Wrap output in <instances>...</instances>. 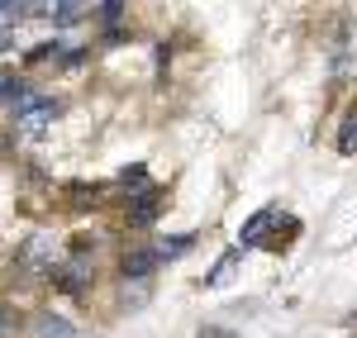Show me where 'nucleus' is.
I'll return each mask as SVG.
<instances>
[{
    "label": "nucleus",
    "instance_id": "1",
    "mask_svg": "<svg viewBox=\"0 0 357 338\" xmlns=\"http://www.w3.org/2000/svg\"><path fill=\"white\" fill-rule=\"evenodd\" d=\"M53 119H57V100H48V95H33L29 105H20L15 110V134L29 143H38L48 129H53Z\"/></svg>",
    "mask_w": 357,
    "mask_h": 338
},
{
    "label": "nucleus",
    "instance_id": "2",
    "mask_svg": "<svg viewBox=\"0 0 357 338\" xmlns=\"http://www.w3.org/2000/svg\"><path fill=\"white\" fill-rule=\"evenodd\" d=\"M333 77H338V82L357 77V33L348 24L338 29V38H333Z\"/></svg>",
    "mask_w": 357,
    "mask_h": 338
},
{
    "label": "nucleus",
    "instance_id": "3",
    "mask_svg": "<svg viewBox=\"0 0 357 338\" xmlns=\"http://www.w3.org/2000/svg\"><path fill=\"white\" fill-rule=\"evenodd\" d=\"M272 224H276V205L257 210V215L243 224V248H262V243H267V233H272Z\"/></svg>",
    "mask_w": 357,
    "mask_h": 338
},
{
    "label": "nucleus",
    "instance_id": "4",
    "mask_svg": "<svg viewBox=\"0 0 357 338\" xmlns=\"http://www.w3.org/2000/svg\"><path fill=\"white\" fill-rule=\"evenodd\" d=\"M238 262H243V248H229V253H224L220 262H215V267L205 272V286H210V291H220V286H229L234 277H238Z\"/></svg>",
    "mask_w": 357,
    "mask_h": 338
},
{
    "label": "nucleus",
    "instance_id": "5",
    "mask_svg": "<svg viewBox=\"0 0 357 338\" xmlns=\"http://www.w3.org/2000/svg\"><path fill=\"white\" fill-rule=\"evenodd\" d=\"M158 210H162V191H143V196H134L129 200V224H153L158 220Z\"/></svg>",
    "mask_w": 357,
    "mask_h": 338
},
{
    "label": "nucleus",
    "instance_id": "6",
    "mask_svg": "<svg viewBox=\"0 0 357 338\" xmlns=\"http://www.w3.org/2000/svg\"><path fill=\"white\" fill-rule=\"evenodd\" d=\"M86 267L91 262H72V267H57L53 272V282H57V291H67V295H86Z\"/></svg>",
    "mask_w": 357,
    "mask_h": 338
},
{
    "label": "nucleus",
    "instance_id": "7",
    "mask_svg": "<svg viewBox=\"0 0 357 338\" xmlns=\"http://www.w3.org/2000/svg\"><path fill=\"white\" fill-rule=\"evenodd\" d=\"M153 267H158V248H134V253L119 257V272L124 277H148Z\"/></svg>",
    "mask_w": 357,
    "mask_h": 338
},
{
    "label": "nucleus",
    "instance_id": "8",
    "mask_svg": "<svg viewBox=\"0 0 357 338\" xmlns=\"http://www.w3.org/2000/svg\"><path fill=\"white\" fill-rule=\"evenodd\" d=\"M33 338H77V329L62 314H38L33 319Z\"/></svg>",
    "mask_w": 357,
    "mask_h": 338
},
{
    "label": "nucleus",
    "instance_id": "9",
    "mask_svg": "<svg viewBox=\"0 0 357 338\" xmlns=\"http://www.w3.org/2000/svg\"><path fill=\"white\" fill-rule=\"evenodd\" d=\"M53 253V233H33L20 253V267H43V257Z\"/></svg>",
    "mask_w": 357,
    "mask_h": 338
},
{
    "label": "nucleus",
    "instance_id": "10",
    "mask_svg": "<svg viewBox=\"0 0 357 338\" xmlns=\"http://www.w3.org/2000/svg\"><path fill=\"white\" fill-rule=\"evenodd\" d=\"M296 233H301V224H296V220H286V229H276V233H267V243H262V248H272V253H281V248H291V243H296Z\"/></svg>",
    "mask_w": 357,
    "mask_h": 338
},
{
    "label": "nucleus",
    "instance_id": "11",
    "mask_svg": "<svg viewBox=\"0 0 357 338\" xmlns=\"http://www.w3.org/2000/svg\"><path fill=\"white\" fill-rule=\"evenodd\" d=\"M338 153H348V158L357 153V110H348L343 129H338Z\"/></svg>",
    "mask_w": 357,
    "mask_h": 338
},
{
    "label": "nucleus",
    "instance_id": "12",
    "mask_svg": "<svg viewBox=\"0 0 357 338\" xmlns=\"http://www.w3.org/2000/svg\"><path fill=\"white\" fill-rule=\"evenodd\" d=\"M48 15H53V24H77V20H86V5H53Z\"/></svg>",
    "mask_w": 357,
    "mask_h": 338
},
{
    "label": "nucleus",
    "instance_id": "13",
    "mask_svg": "<svg viewBox=\"0 0 357 338\" xmlns=\"http://www.w3.org/2000/svg\"><path fill=\"white\" fill-rule=\"evenodd\" d=\"M119 181H124V191H129V196H143V191H148V171H143V167H129Z\"/></svg>",
    "mask_w": 357,
    "mask_h": 338
},
{
    "label": "nucleus",
    "instance_id": "14",
    "mask_svg": "<svg viewBox=\"0 0 357 338\" xmlns=\"http://www.w3.org/2000/svg\"><path fill=\"white\" fill-rule=\"evenodd\" d=\"M191 243H195L191 233H176V238H162V243H158V257H176V253H186Z\"/></svg>",
    "mask_w": 357,
    "mask_h": 338
},
{
    "label": "nucleus",
    "instance_id": "15",
    "mask_svg": "<svg viewBox=\"0 0 357 338\" xmlns=\"http://www.w3.org/2000/svg\"><path fill=\"white\" fill-rule=\"evenodd\" d=\"M24 15H29V5H10V0H0V20L15 24V20H24Z\"/></svg>",
    "mask_w": 357,
    "mask_h": 338
},
{
    "label": "nucleus",
    "instance_id": "16",
    "mask_svg": "<svg viewBox=\"0 0 357 338\" xmlns=\"http://www.w3.org/2000/svg\"><path fill=\"white\" fill-rule=\"evenodd\" d=\"M96 15H100V20H105V24H114V20H119V15H124V5H100V10H96Z\"/></svg>",
    "mask_w": 357,
    "mask_h": 338
},
{
    "label": "nucleus",
    "instance_id": "17",
    "mask_svg": "<svg viewBox=\"0 0 357 338\" xmlns=\"http://www.w3.org/2000/svg\"><path fill=\"white\" fill-rule=\"evenodd\" d=\"M5 48H15V29H0V53Z\"/></svg>",
    "mask_w": 357,
    "mask_h": 338
},
{
    "label": "nucleus",
    "instance_id": "18",
    "mask_svg": "<svg viewBox=\"0 0 357 338\" xmlns=\"http://www.w3.org/2000/svg\"><path fill=\"white\" fill-rule=\"evenodd\" d=\"M200 338H234V334H229V329H215V324H210V329H200Z\"/></svg>",
    "mask_w": 357,
    "mask_h": 338
},
{
    "label": "nucleus",
    "instance_id": "19",
    "mask_svg": "<svg viewBox=\"0 0 357 338\" xmlns=\"http://www.w3.org/2000/svg\"><path fill=\"white\" fill-rule=\"evenodd\" d=\"M353 319H357V314H353Z\"/></svg>",
    "mask_w": 357,
    "mask_h": 338
}]
</instances>
